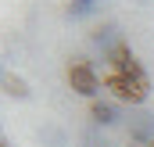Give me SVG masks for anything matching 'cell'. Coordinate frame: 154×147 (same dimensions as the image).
<instances>
[{"mask_svg":"<svg viewBox=\"0 0 154 147\" xmlns=\"http://www.w3.org/2000/svg\"><path fill=\"white\" fill-rule=\"evenodd\" d=\"M108 90L118 101H125V104H143L151 83H147L143 68H140V72H129V75H108Z\"/></svg>","mask_w":154,"mask_h":147,"instance_id":"cell-1","label":"cell"},{"mask_svg":"<svg viewBox=\"0 0 154 147\" xmlns=\"http://www.w3.org/2000/svg\"><path fill=\"white\" fill-rule=\"evenodd\" d=\"M68 86L82 97H97L100 93V75L93 72L90 61H72L68 65Z\"/></svg>","mask_w":154,"mask_h":147,"instance_id":"cell-2","label":"cell"},{"mask_svg":"<svg viewBox=\"0 0 154 147\" xmlns=\"http://www.w3.org/2000/svg\"><path fill=\"white\" fill-rule=\"evenodd\" d=\"M90 43H93V47H100V54L108 58V54L115 50L118 43H125V39H122V33H118V25H111V22H104V25H97V29L90 33Z\"/></svg>","mask_w":154,"mask_h":147,"instance_id":"cell-3","label":"cell"},{"mask_svg":"<svg viewBox=\"0 0 154 147\" xmlns=\"http://www.w3.org/2000/svg\"><path fill=\"white\" fill-rule=\"evenodd\" d=\"M90 118H93L97 126H115V122H118V108H115V104H108V101H93Z\"/></svg>","mask_w":154,"mask_h":147,"instance_id":"cell-4","label":"cell"},{"mask_svg":"<svg viewBox=\"0 0 154 147\" xmlns=\"http://www.w3.org/2000/svg\"><path fill=\"white\" fill-rule=\"evenodd\" d=\"M93 7H97V0H68V14H72V18L93 14Z\"/></svg>","mask_w":154,"mask_h":147,"instance_id":"cell-5","label":"cell"},{"mask_svg":"<svg viewBox=\"0 0 154 147\" xmlns=\"http://www.w3.org/2000/svg\"><path fill=\"white\" fill-rule=\"evenodd\" d=\"M4 86H7V93H11V97H29V86H25V79H18V75H7V79H4Z\"/></svg>","mask_w":154,"mask_h":147,"instance_id":"cell-6","label":"cell"},{"mask_svg":"<svg viewBox=\"0 0 154 147\" xmlns=\"http://www.w3.org/2000/svg\"><path fill=\"white\" fill-rule=\"evenodd\" d=\"M140 4H147V0H140Z\"/></svg>","mask_w":154,"mask_h":147,"instance_id":"cell-7","label":"cell"},{"mask_svg":"<svg viewBox=\"0 0 154 147\" xmlns=\"http://www.w3.org/2000/svg\"><path fill=\"white\" fill-rule=\"evenodd\" d=\"M151 147H154V144H151Z\"/></svg>","mask_w":154,"mask_h":147,"instance_id":"cell-8","label":"cell"}]
</instances>
